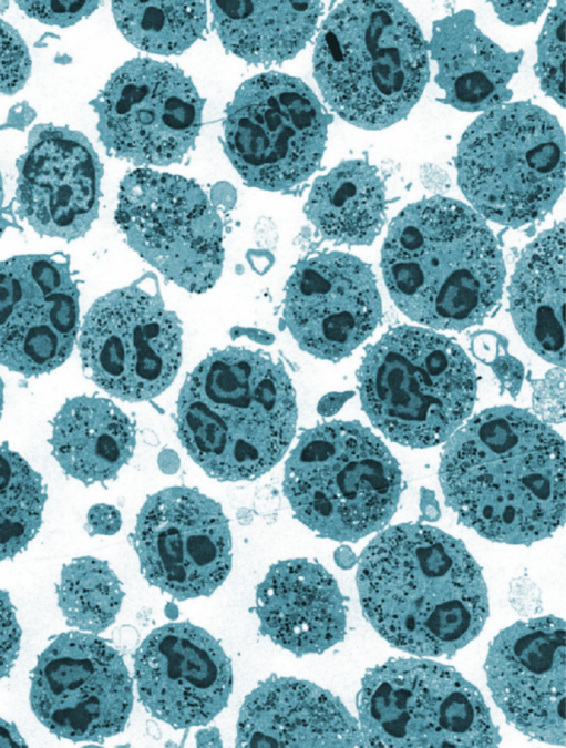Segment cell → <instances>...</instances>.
Returning a JSON list of instances; mask_svg holds the SVG:
<instances>
[{"label":"cell","mask_w":566,"mask_h":748,"mask_svg":"<svg viewBox=\"0 0 566 748\" xmlns=\"http://www.w3.org/2000/svg\"><path fill=\"white\" fill-rule=\"evenodd\" d=\"M439 479L445 503L481 536L529 545L565 522V443L526 409L493 407L444 445Z\"/></svg>","instance_id":"6da1fadb"},{"label":"cell","mask_w":566,"mask_h":748,"mask_svg":"<svg viewBox=\"0 0 566 748\" xmlns=\"http://www.w3.org/2000/svg\"><path fill=\"white\" fill-rule=\"evenodd\" d=\"M357 586L371 626L416 656H453L488 616L487 587L464 543L420 522L370 541L358 559Z\"/></svg>","instance_id":"7a4b0ae2"},{"label":"cell","mask_w":566,"mask_h":748,"mask_svg":"<svg viewBox=\"0 0 566 748\" xmlns=\"http://www.w3.org/2000/svg\"><path fill=\"white\" fill-rule=\"evenodd\" d=\"M381 267L400 310L439 330L481 324L503 293L502 252L485 219L442 196L410 204L393 218Z\"/></svg>","instance_id":"3957f363"},{"label":"cell","mask_w":566,"mask_h":748,"mask_svg":"<svg viewBox=\"0 0 566 748\" xmlns=\"http://www.w3.org/2000/svg\"><path fill=\"white\" fill-rule=\"evenodd\" d=\"M297 418L285 367L238 347L208 355L187 376L177 400L181 443L219 481L255 480L272 469L295 437Z\"/></svg>","instance_id":"277c9868"},{"label":"cell","mask_w":566,"mask_h":748,"mask_svg":"<svg viewBox=\"0 0 566 748\" xmlns=\"http://www.w3.org/2000/svg\"><path fill=\"white\" fill-rule=\"evenodd\" d=\"M313 76L330 107L366 130L404 119L429 81L428 45L398 1H343L321 24Z\"/></svg>","instance_id":"5b68a950"},{"label":"cell","mask_w":566,"mask_h":748,"mask_svg":"<svg viewBox=\"0 0 566 748\" xmlns=\"http://www.w3.org/2000/svg\"><path fill=\"white\" fill-rule=\"evenodd\" d=\"M357 380L372 424L410 448L445 442L476 398L475 369L464 350L441 334L407 325L367 347Z\"/></svg>","instance_id":"8992f818"},{"label":"cell","mask_w":566,"mask_h":748,"mask_svg":"<svg viewBox=\"0 0 566 748\" xmlns=\"http://www.w3.org/2000/svg\"><path fill=\"white\" fill-rule=\"evenodd\" d=\"M282 489L295 516L319 536L357 542L391 520L402 479L369 428L333 420L301 432L285 463Z\"/></svg>","instance_id":"52a82bcc"},{"label":"cell","mask_w":566,"mask_h":748,"mask_svg":"<svg viewBox=\"0 0 566 748\" xmlns=\"http://www.w3.org/2000/svg\"><path fill=\"white\" fill-rule=\"evenodd\" d=\"M456 170L476 213L521 227L543 218L564 189V132L554 115L531 102L502 104L463 133Z\"/></svg>","instance_id":"ba28073f"},{"label":"cell","mask_w":566,"mask_h":748,"mask_svg":"<svg viewBox=\"0 0 566 748\" xmlns=\"http://www.w3.org/2000/svg\"><path fill=\"white\" fill-rule=\"evenodd\" d=\"M357 708L363 747H495L502 739L480 690L430 659L368 669Z\"/></svg>","instance_id":"9c48e42d"},{"label":"cell","mask_w":566,"mask_h":748,"mask_svg":"<svg viewBox=\"0 0 566 748\" xmlns=\"http://www.w3.org/2000/svg\"><path fill=\"white\" fill-rule=\"evenodd\" d=\"M330 122L300 79L258 74L237 89L226 109L225 153L249 186L288 189L318 168Z\"/></svg>","instance_id":"30bf717a"},{"label":"cell","mask_w":566,"mask_h":748,"mask_svg":"<svg viewBox=\"0 0 566 748\" xmlns=\"http://www.w3.org/2000/svg\"><path fill=\"white\" fill-rule=\"evenodd\" d=\"M115 221L130 247L184 289L204 293L218 279L222 221L194 181L150 168L128 173Z\"/></svg>","instance_id":"8fae6325"},{"label":"cell","mask_w":566,"mask_h":748,"mask_svg":"<svg viewBox=\"0 0 566 748\" xmlns=\"http://www.w3.org/2000/svg\"><path fill=\"white\" fill-rule=\"evenodd\" d=\"M79 351L100 388L124 401H144L173 382L182 360V328L159 295L131 285L92 305Z\"/></svg>","instance_id":"7c38bea8"},{"label":"cell","mask_w":566,"mask_h":748,"mask_svg":"<svg viewBox=\"0 0 566 748\" xmlns=\"http://www.w3.org/2000/svg\"><path fill=\"white\" fill-rule=\"evenodd\" d=\"M106 151L137 165L178 163L198 136L205 100L191 78L148 58L125 62L90 103Z\"/></svg>","instance_id":"4fadbf2b"},{"label":"cell","mask_w":566,"mask_h":748,"mask_svg":"<svg viewBox=\"0 0 566 748\" xmlns=\"http://www.w3.org/2000/svg\"><path fill=\"white\" fill-rule=\"evenodd\" d=\"M133 700L123 657L96 634H59L31 673L35 717L50 732L73 742H103L122 732Z\"/></svg>","instance_id":"5bb4252c"},{"label":"cell","mask_w":566,"mask_h":748,"mask_svg":"<svg viewBox=\"0 0 566 748\" xmlns=\"http://www.w3.org/2000/svg\"><path fill=\"white\" fill-rule=\"evenodd\" d=\"M132 541L145 580L178 601L209 596L231 568L228 520L219 503L193 488L150 495Z\"/></svg>","instance_id":"9a60e30c"},{"label":"cell","mask_w":566,"mask_h":748,"mask_svg":"<svg viewBox=\"0 0 566 748\" xmlns=\"http://www.w3.org/2000/svg\"><path fill=\"white\" fill-rule=\"evenodd\" d=\"M80 291L62 255L29 254L0 263V363L27 377L71 355L80 328Z\"/></svg>","instance_id":"2e32d148"},{"label":"cell","mask_w":566,"mask_h":748,"mask_svg":"<svg viewBox=\"0 0 566 748\" xmlns=\"http://www.w3.org/2000/svg\"><path fill=\"white\" fill-rule=\"evenodd\" d=\"M566 627L553 615L518 621L491 642L484 664L493 700L517 730L566 746Z\"/></svg>","instance_id":"e0dca14e"},{"label":"cell","mask_w":566,"mask_h":748,"mask_svg":"<svg viewBox=\"0 0 566 748\" xmlns=\"http://www.w3.org/2000/svg\"><path fill=\"white\" fill-rule=\"evenodd\" d=\"M381 309L373 271L349 254L303 259L287 281L285 322L299 347L320 359L348 357L374 331Z\"/></svg>","instance_id":"ac0fdd59"},{"label":"cell","mask_w":566,"mask_h":748,"mask_svg":"<svg viewBox=\"0 0 566 748\" xmlns=\"http://www.w3.org/2000/svg\"><path fill=\"white\" fill-rule=\"evenodd\" d=\"M140 700L176 729L207 725L233 689L231 663L219 643L188 622L152 631L134 656Z\"/></svg>","instance_id":"d6986e66"},{"label":"cell","mask_w":566,"mask_h":748,"mask_svg":"<svg viewBox=\"0 0 566 748\" xmlns=\"http://www.w3.org/2000/svg\"><path fill=\"white\" fill-rule=\"evenodd\" d=\"M17 214L38 234L68 242L99 216L103 165L91 142L68 126L38 124L17 161Z\"/></svg>","instance_id":"ffe728a7"},{"label":"cell","mask_w":566,"mask_h":748,"mask_svg":"<svg viewBox=\"0 0 566 748\" xmlns=\"http://www.w3.org/2000/svg\"><path fill=\"white\" fill-rule=\"evenodd\" d=\"M237 747H363L339 697L308 680L271 675L244 699Z\"/></svg>","instance_id":"44dd1931"},{"label":"cell","mask_w":566,"mask_h":748,"mask_svg":"<svg viewBox=\"0 0 566 748\" xmlns=\"http://www.w3.org/2000/svg\"><path fill=\"white\" fill-rule=\"evenodd\" d=\"M259 631L297 657L320 654L341 642L347 606L335 577L307 559L279 561L256 591Z\"/></svg>","instance_id":"7402d4cb"},{"label":"cell","mask_w":566,"mask_h":748,"mask_svg":"<svg viewBox=\"0 0 566 748\" xmlns=\"http://www.w3.org/2000/svg\"><path fill=\"white\" fill-rule=\"evenodd\" d=\"M436 62L441 101L465 112L488 111L513 95L508 84L518 71L524 51H505L485 35L472 10H460L432 25L429 42Z\"/></svg>","instance_id":"603a6c76"},{"label":"cell","mask_w":566,"mask_h":748,"mask_svg":"<svg viewBox=\"0 0 566 748\" xmlns=\"http://www.w3.org/2000/svg\"><path fill=\"white\" fill-rule=\"evenodd\" d=\"M565 224L543 232L523 250L508 286L510 311L525 344L565 367Z\"/></svg>","instance_id":"cb8c5ba5"},{"label":"cell","mask_w":566,"mask_h":748,"mask_svg":"<svg viewBox=\"0 0 566 748\" xmlns=\"http://www.w3.org/2000/svg\"><path fill=\"white\" fill-rule=\"evenodd\" d=\"M49 443L68 475L86 485L105 482L132 458L135 426L111 400L79 396L54 417Z\"/></svg>","instance_id":"d4e9b609"},{"label":"cell","mask_w":566,"mask_h":748,"mask_svg":"<svg viewBox=\"0 0 566 748\" xmlns=\"http://www.w3.org/2000/svg\"><path fill=\"white\" fill-rule=\"evenodd\" d=\"M213 27L223 45L250 64L294 58L312 38L321 1H210Z\"/></svg>","instance_id":"484cf974"},{"label":"cell","mask_w":566,"mask_h":748,"mask_svg":"<svg viewBox=\"0 0 566 748\" xmlns=\"http://www.w3.org/2000/svg\"><path fill=\"white\" fill-rule=\"evenodd\" d=\"M385 205L379 171L366 161L350 160L313 182L305 212L323 238L370 245L385 222Z\"/></svg>","instance_id":"4316f807"},{"label":"cell","mask_w":566,"mask_h":748,"mask_svg":"<svg viewBox=\"0 0 566 748\" xmlns=\"http://www.w3.org/2000/svg\"><path fill=\"white\" fill-rule=\"evenodd\" d=\"M119 30L136 48L156 54H179L203 37L204 1H113Z\"/></svg>","instance_id":"83f0119b"},{"label":"cell","mask_w":566,"mask_h":748,"mask_svg":"<svg viewBox=\"0 0 566 748\" xmlns=\"http://www.w3.org/2000/svg\"><path fill=\"white\" fill-rule=\"evenodd\" d=\"M56 594L66 624L92 634L115 622L124 597L109 563L92 556L76 557L62 567Z\"/></svg>","instance_id":"f1b7e54d"},{"label":"cell","mask_w":566,"mask_h":748,"mask_svg":"<svg viewBox=\"0 0 566 748\" xmlns=\"http://www.w3.org/2000/svg\"><path fill=\"white\" fill-rule=\"evenodd\" d=\"M45 500L42 477L3 442L0 445V561L22 552L35 536Z\"/></svg>","instance_id":"f546056e"},{"label":"cell","mask_w":566,"mask_h":748,"mask_svg":"<svg viewBox=\"0 0 566 748\" xmlns=\"http://www.w3.org/2000/svg\"><path fill=\"white\" fill-rule=\"evenodd\" d=\"M566 3L558 1L548 13L537 40L535 72L542 90L565 106Z\"/></svg>","instance_id":"4dcf8cb0"},{"label":"cell","mask_w":566,"mask_h":748,"mask_svg":"<svg viewBox=\"0 0 566 748\" xmlns=\"http://www.w3.org/2000/svg\"><path fill=\"white\" fill-rule=\"evenodd\" d=\"M31 73L29 49L19 32L0 18V95H12Z\"/></svg>","instance_id":"1f68e13d"},{"label":"cell","mask_w":566,"mask_h":748,"mask_svg":"<svg viewBox=\"0 0 566 748\" xmlns=\"http://www.w3.org/2000/svg\"><path fill=\"white\" fill-rule=\"evenodd\" d=\"M533 387V409L544 422L559 423L565 419L564 368L549 370L543 379L529 380Z\"/></svg>","instance_id":"d6a6232c"},{"label":"cell","mask_w":566,"mask_h":748,"mask_svg":"<svg viewBox=\"0 0 566 748\" xmlns=\"http://www.w3.org/2000/svg\"><path fill=\"white\" fill-rule=\"evenodd\" d=\"M29 17L50 25L70 27L91 14L99 1H16Z\"/></svg>","instance_id":"836d02e7"},{"label":"cell","mask_w":566,"mask_h":748,"mask_svg":"<svg viewBox=\"0 0 566 748\" xmlns=\"http://www.w3.org/2000/svg\"><path fill=\"white\" fill-rule=\"evenodd\" d=\"M21 628L9 593L0 588V680L7 677L19 655Z\"/></svg>","instance_id":"e575fe53"},{"label":"cell","mask_w":566,"mask_h":748,"mask_svg":"<svg viewBox=\"0 0 566 748\" xmlns=\"http://www.w3.org/2000/svg\"><path fill=\"white\" fill-rule=\"evenodd\" d=\"M501 21L511 25L535 22L548 1H491Z\"/></svg>","instance_id":"d590c367"},{"label":"cell","mask_w":566,"mask_h":748,"mask_svg":"<svg viewBox=\"0 0 566 748\" xmlns=\"http://www.w3.org/2000/svg\"><path fill=\"white\" fill-rule=\"evenodd\" d=\"M488 366L497 378L502 392L506 390L512 398H516L524 379L523 363L506 351L497 356Z\"/></svg>","instance_id":"8d00e7d4"},{"label":"cell","mask_w":566,"mask_h":748,"mask_svg":"<svg viewBox=\"0 0 566 748\" xmlns=\"http://www.w3.org/2000/svg\"><path fill=\"white\" fill-rule=\"evenodd\" d=\"M508 341L502 335L482 330L471 336V351L484 365H490L497 356L507 351Z\"/></svg>","instance_id":"74e56055"},{"label":"cell","mask_w":566,"mask_h":748,"mask_svg":"<svg viewBox=\"0 0 566 748\" xmlns=\"http://www.w3.org/2000/svg\"><path fill=\"white\" fill-rule=\"evenodd\" d=\"M121 513L113 505L95 504L88 512L90 535H113L121 529Z\"/></svg>","instance_id":"f35d334b"},{"label":"cell","mask_w":566,"mask_h":748,"mask_svg":"<svg viewBox=\"0 0 566 748\" xmlns=\"http://www.w3.org/2000/svg\"><path fill=\"white\" fill-rule=\"evenodd\" d=\"M236 189L227 182H218L210 189V203L214 207L231 209L236 203Z\"/></svg>","instance_id":"ab89813d"},{"label":"cell","mask_w":566,"mask_h":748,"mask_svg":"<svg viewBox=\"0 0 566 748\" xmlns=\"http://www.w3.org/2000/svg\"><path fill=\"white\" fill-rule=\"evenodd\" d=\"M353 391L329 392L319 400L317 411L323 417H331L336 414L342 406L353 397Z\"/></svg>","instance_id":"60d3db41"},{"label":"cell","mask_w":566,"mask_h":748,"mask_svg":"<svg viewBox=\"0 0 566 748\" xmlns=\"http://www.w3.org/2000/svg\"><path fill=\"white\" fill-rule=\"evenodd\" d=\"M420 510H421V521L434 522L438 521L441 516L440 505L435 498V493L422 486L420 489Z\"/></svg>","instance_id":"b9f144b4"},{"label":"cell","mask_w":566,"mask_h":748,"mask_svg":"<svg viewBox=\"0 0 566 748\" xmlns=\"http://www.w3.org/2000/svg\"><path fill=\"white\" fill-rule=\"evenodd\" d=\"M229 335L231 339L245 336L257 344L266 346L272 345L275 341V336L272 334L258 328L235 326L230 329Z\"/></svg>","instance_id":"7bdbcfd3"},{"label":"cell","mask_w":566,"mask_h":748,"mask_svg":"<svg viewBox=\"0 0 566 748\" xmlns=\"http://www.w3.org/2000/svg\"><path fill=\"white\" fill-rule=\"evenodd\" d=\"M0 747H28L17 726L0 718Z\"/></svg>","instance_id":"ee69618b"},{"label":"cell","mask_w":566,"mask_h":748,"mask_svg":"<svg viewBox=\"0 0 566 748\" xmlns=\"http://www.w3.org/2000/svg\"><path fill=\"white\" fill-rule=\"evenodd\" d=\"M247 259L251 268L260 275L268 271L274 263L272 255L267 250H249Z\"/></svg>","instance_id":"f6af8a7d"},{"label":"cell","mask_w":566,"mask_h":748,"mask_svg":"<svg viewBox=\"0 0 566 748\" xmlns=\"http://www.w3.org/2000/svg\"><path fill=\"white\" fill-rule=\"evenodd\" d=\"M159 470L164 474H174L181 465L178 454L172 449H164L159 452L157 458Z\"/></svg>","instance_id":"bcb514c9"},{"label":"cell","mask_w":566,"mask_h":748,"mask_svg":"<svg viewBox=\"0 0 566 748\" xmlns=\"http://www.w3.org/2000/svg\"><path fill=\"white\" fill-rule=\"evenodd\" d=\"M333 557L336 564L343 570L352 568L358 562L356 554L348 545L337 547Z\"/></svg>","instance_id":"7dc6e473"},{"label":"cell","mask_w":566,"mask_h":748,"mask_svg":"<svg viewBox=\"0 0 566 748\" xmlns=\"http://www.w3.org/2000/svg\"><path fill=\"white\" fill-rule=\"evenodd\" d=\"M196 745L198 747H220L222 740L217 728L202 729L196 732Z\"/></svg>","instance_id":"c3c4849f"},{"label":"cell","mask_w":566,"mask_h":748,"mask_svg":"<svg viewBox=\"0 0 566 748\" xmlns=\"http://www.w3.org/2000/svg\"><path fill=\"white\" fill-rule=\"evenodd\" d=\"M3 201L4 194H3L2 178L0 174V236L3 234L6 228L11 225L10 219L7 217L8 212L3 205Z\"/></svg>","instance_id":"681fc988"},{"label":"cell","mask_w":566,"mask_h":748,"mask_svg":"<svg viewBox=\"0 0 566 748\" xmlns=\"http://www.w3.org/2000/svg\"><path fill=\"white\" fill-rule=\"evenodd\" d=\"M164 612H165V615L171 619H175L178 616V608L173 603H167Z\"/></svg>","instance_id":"f907efd6"},{"label":"cell","mask_w":566,"mask_h":748,"mask_svg":"<svg viewBox=\"0 0 566 748\" xmlns=\"http://www.w3.org/2000/svg\"><path fill=\"white\" fill-rule=\"evenodd\" d=\"M2 407H3V382L0 378V418H1Z\"/></svg>","instance_id":"816d5d0a"}]
</instances>
